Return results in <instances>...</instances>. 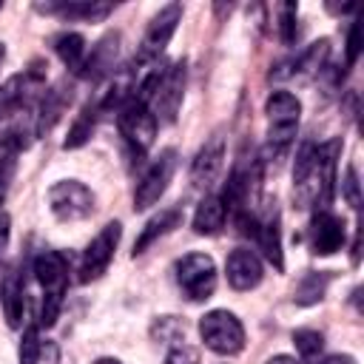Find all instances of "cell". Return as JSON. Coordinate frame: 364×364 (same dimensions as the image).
<instances>
[{
	"mask_svg": "<svg viewBox=\"0 0 364 364\" xmlns=\"http://www.w3.org/2000/svg\"><path fill=\"white\" fill-rule=\"evenodd\" d=\"M34 276L43 284V310H40V324L51 327L60 316L63 296L68 287V259L60 250H43L34 256Z\"/></svg>",
	"mask_w": 364,
	"mask_h": 364,
	"instance_id": "cell-1",
	"label": "cell"
},
{
	"mask_svg": "<svg viewBox=\"0 0 364 364\" xmlns=\"http://www.w3.org/2000/svg\"><path fill=\"white\" fill-rule=\"evenodd\" d=\"M264 114H267V145L276 156H282L296 139L301 102L290 91H273L264 102Z\"/></svg>",
	"mask_w": 364,
	"mask_h": 364,
	"instance_id": "cell-2",
	"label": "cell"
},
{
	"mask_svg": "<svg viewBox=\"0 0 364 364\" xmlns=\"http://www.w3.org/2000/svg\"><path fill=\"white\" fill-rule=\"evenodd\" d=\"M199 336L216 355H236L245 347V327L230 310H210L199 318Z\"/></svg>",
	"mask_w": 364,
	"mask_h": 364,
	"instance_id": "cell-3",
	"label": "cell"
},
{
	"mask_svg": "<svg viewBox=\"0 0 364 364\" xmlns=\"http://www.w3.org/2000/svg\"><path fill=\"white\" fill-rule=\"evenodd\" d=\"M117 125H119L122 139H125L136 154H145V151L154 145V136H156V117H154L151 105L142 102L139 97H131V100L117 111Z\"/></svg>",
	"mask_w": 364,
	"mask_h": 364,
	"instance_id": "cell-4",
	"label": "cell"
},
{
	"mask_svg": "<svg viewBox=\"0 0 364 364\" xmlns=\"http://www.w3.org/2000/svg\"><path fill=\"white\" fill-rule=\"evenodd\" d=\"M176 284L191 301H205L216 290V264L208 253H188L176 262Z\"/></svg>",
	"mask_w": 364,
	"mask_h": 364,
	"instance_id": "cell-5",
	"label": "cell"
},
{
	"mask_svg": "<svg viewBox=\"0 0 364 364\" xmlns=\"http://www.w3.org/2000/svg\"><path fill=\"white\" fill-rule=\"evenodd\" d=\"M48 208L60 222H80L94 213V193L80 179H60L48 188Z\"/></svg>",
	"mask_w": 364,
	"mask_h": 364,
	"instance_id": "cell-6",
	"label": "cell"
},
{
	"mask_svg": "<svg viewBox=\"0 0 364 364\" xmlns=\"http://www.w3.org/2000/svg\"><path fill=\"white\" fill-rule=\"evenodd\" d=\"M182 97H185V60L162 68L148 105H151V111L159 122H173L176 114H179Z\"/></svg>",
	"mask_w": 364,
	"mask_h": 364,
	"instance_id": "cell-7",
	"label": "cell"
},
{
	"mask_svg": "<svg viewBox=\"0 0 364 364\" xmlns=\"http://www.w3.org/2000/svg\"><path fill=\"white\" fill-rule=\"evenodd\" d=\"M239 225H242V233L253 236V242L259 245V250L264 253V259L282 270L284 267V259H282V228H279V210H276V202L273 208L264 210V216H247L242 213L239 216Z\"/></svg>",
	"mask_w": 364,
	"mask_h": 364,
	"instance_id": "cell-8",
	"label": "cell"
},
{
	"mask_svg": "<svg viewBox=\"0 0 364 364\" xmlns=\"http://www.w3.org/2000/svg\"><path fill=\"white\" fill-rule=\"evenodd\" d=\"M173 171H176V151H173V148H165V151L148 165V171L142 173V179L136 182L134 208H136V210H148L151 205H156L159 196L168 191V182L173 179Z\"/></svg>",
	"mask_w": 364,
	"mask_h": 364,
	"instance_id": "cell-9",
	"label": "cell"
},
{
	"mask_svg": "<svg viewBox=\"0 0 364 364\" xmlns=\"http://www.w3.org/2000/svg\"><path fill=\"white\" fill-rule=\"evenodd\" d=\"M119 236H122V225L119 222H108L91 239V245L85 247L82 262H80V282H94V279H100L108 270V264H111V259L117 253Z\"/></svg>",
	"mask_w": 364,
	"mask_h": 364,
	"instance_id": "cell-10",
	"label": "cell"
},
{
	"mask_svg": "<svg viewBox=\"0 0 364 364\" xmlns=\"http://www.w3.org/2000/svg\"><path fill=\"white\" fill-rule=\"evenodd\" d=\"M179 20H182V6H179V3L162 6V9L151 17V23H148V28H145V34H142L136 63H145V60L159 57V54L165 51V46L171 43V37H173Z\"/></svg>",
	"mask_w": 364,
	"mask_h": 364,
	"instance_id": "cell-11",
	"label": "cell"
},
{
	"mask_svg": "<svg viewBox=\"0 0 364 364\" xmlns=\"http://www.w3.org/2000/svg\"><path fill=\"white\" fill-rule=\"evenodd\" d=\"M222 162H225V136L222 134H213L193 156L191 162V182L193 188H210L222 171Z\"/></svg>",
	"mask_w": 364,
	"mask_h": 364,
	"instance_id": "cell-12",
	"label": "cell"
},
{
	"mask_svg": "<svg viewBox=\"0 0 364 364\" xmlns=\"http://www.w3.org/2000/svg\"><path fill=\"white\" fill-rule=\"evenodd\" d=\"M225 273H228V284H230L233 290H239V293L259 287V282H262V276H264L262 259H259L253 250H247V247H236V250L228 256Z\"/></svg>",
	"mask_w": 364,
	"mask_h": 364,
	"instance_id": "cell-13",
	"label": "cell"
},
{
	"mask_svg": "<svg viewBox=\"0 0 364 364\" xmlns=\"http://www.w3.org/2000/svg\"><path fill=\"white\" fill-rule=\"evenodd\" d=\"M344 245V222L330 213L327 208H321L313 222H310V247L316 256H330L336 250H341Z\"/></svg>",
	"mask_w": 364,
	"mask_h": 364,
	"instance_id": "cell-14",
	"label": "cell"
},
{
	"mask_svg": "<svg viewBox=\"0 0 364 364\" xmlns=\"http://www.w3.org/2000/svg\"><path fill=\"white\" fill-rule=\"evenodd\" d=\"M111 3H100V0H54V3H37V11L43 14H54L63 20H85V23H97L105 20L111 14Z\"/></svg>",
	"mask_w": 364,
	"mask_h": 364,
	"instance_id": "cell-15",
	"label": "cell"
},
{
	"mask_svg": "<svg viewBox=\"0 0 364 364\" xmlns=\"http://www.w3.org/2000/svg\"><path fill=\"white\" fill-rule=\"evenodd\" d=\"M119 54V34L108 31L105 37L97 40V46H91V54H85V63L80 68V74L85 80H102L105 74H111L114 63Z\"/></svg>",
	"mask_w": 364,
	"mask_h": 364,
	"instance_id": "cell-16",
	"label": "cell"
},
{
	"mask_svg": "<svg viewBox=\"0 0 364 364\" xmlns=\"http://www.w3.org/2000/svg\"><path fill=\"white\" fill-rule=\"evenodd\" d=\"M0 299H3V313H6L9 327H20L23 324V313H26V282H23L20 270H9L6 273Z\"/></svg>",
	"mask_w": 364,
	"mask_h": 364,
	"instance_id": "cell-17",
	"label": "cell"
},
{
	"mask_svg": "<svg viewBox=\"0 0 364 364\" xmlns=\"http://www.w3.org/2000/svg\"><path fill=\"white\" fill-rule=\"evenodd\" d=\"M179 222H182V210H179V208H165V210L154 213V216L145 222V228L139 230L136 242H134V256L145 253L159 236H165V233H171L173 228H179Z\"/></svg>",
	"mask_w": 364,
	"mask_h": 364,
	"instance_id": "cell-18",
	"label": "cell"
},
{
	"mask_svg": "<svg viewBox=\"0 0 364 364\" xmlns=\"http://www.w3.org/2000/svg\"><path fill=\"white\" fill-rule=\"evenodd\" d=\"M225 219H228V208L219 196H205L193 213V233L199 236H213L225 228Z\"/></svg>",
	"mask_w": 364,
	"mask_h": 364,
	"instance_id": "cell-19",
	"label": "cell"
},
{
	"mask_svg": "<svg viewBox=\"0 0 364 364\" xmlns=\"http://www.w3.org/2000/svg\"><path fill=\"white\" fill-rule=\"evenodd\" d=\"M51 46H54L57 57L63 60V65L80 74V68H82V63H85V40H82L77 31H63V34H57V37L51 40Z\"/></svg>",
	"mask_w": 364,
	"mask_h": 364,
	"instance_id": "cell-20",
	"label": "cell"
},
{
	"mask_svg": "<svg viewBox=\"0 0 364 364\" xmlns=\"http://www.w3.org/2000/svg\"><path fill=\"white\" fill-rule=\"evenodd\" d=\"M327 54H330V40H327V37L310 43V46L304 48V54L293 63V74H296V77H316V74H321Z\"/></svg>",
	"mask_w": 364,
	"mask_h": 364,
	"instance_id": "cell-21",
	"label": "cell"
},
{
	"mask_svg": "<svg viewBox=\"0 0 364 364\" xmlns=\"http://www.w3.org/2000/svg\"><path fill=\"white\" fill-rule=\"evenodd\" d=\"M327 284H330V273H307V276L299 282V287H296V296H293L296 304L307 307V304L321 301L324 293H327Z\"/></svg>",
	"mask_w": 364,
	"mask_h": 364,
	"instance_id": "cell-22",
	"label": "cell"
},
{
	"mask_svg": "<svg viewBox=\"0 0 364 364\" xmlns=\"http://www.w3.org/2000/svg\"><path fill=\"white\" fill-rule=\"evenodd\" d=\"M97 111H100V105H85V108L80 111V117L74 119V125H71V131H68V136H65L63 148H80V145H85V142H88V136L94 134Z\"/></svg>",
	"mask_w": 364,
	"mask_h": 364,
	"instance_id": "cell-23",
	"label": "cell"
},
{
	"mask_svg": "<svg viewBox=\"0 0 364 364\" xmlns=\"http://www.w3.org/2000/svg\"><path fill=\"white\" fill-rule=\"evenodd\" d=\"M17 154H20V148L3 134V136H0V202H3V196H6V191H9L11 176H14Z\"/></svg>",
	"mask_w": 364,
	"mask_h": 364,
	"instance_id": "cell-24",
	"label": "cell"
},
{
	"mask_svg": "<svg viewBox=\"0 0 364 364\" xmlns=\"http://www.w3.org/2000/svg\"><path fill=\"white\" fill-rule=\"evenodd\" d=\"M40 353H43L40 327H37V324H28V327L23 330V338H20V350H17V358H20V364H40Z\"/></svg>",
	"mask_w": 364,
	"mask_h": 364,
	"instance_id": "cell-25",
	"label": "cell"
},
{
	"mask_svg": "<svg viewBox=\"0 0 364 364\" xmlns=\"http://www.w3.org/2000/svg\"><path fill=\"white\" fill-rule=\"evenodd\" d=\"M276 11H279V23H276V26H279V40H282L284 46L296 43V34H299V26H296L299 6H296V3H279Z\"/></svg>",
	"mask_w": 364,
	"mask_h": 364,
	"instance_id": "cell-26",
	"label": "cell"
},
{
	"mask_svg": "<svg viewBox=\"0 0 364 364\" xmlns=\"http://www.w3.org/2000/svg\"><path fill=\"white\" fill-rule=\"evenodd\" d=\"M293 344H296V353L301 355V358H316L318 353H321V347H324V336L318 333V330H310V327H301V330H296L293 333Z\"/></svg>",
	"mask_w": 364,
	"mask_h": 364,
	"instance_id": "cell-27",
	"label": "cell"
},
{
	"mask_svg": "<svg viewBox=\"0 0 364 364\" xmlns=\"http://www.w3.org/2000/svg\"><path fill=\"white\" fill-rule=\"evenodd\" d=\"M151 336L159 341H179V338H185V321H179L176 316H162L154 321Z\"/></svg>",
	"mask_w": 364,
	"mask_h": 364,
	"instance_id": "cell-28",
	"label": "cell"
},
{
	"mask_svg": "<svg viewBox=\"0 0 364 364\" xmlns=\"http://www.w3.org/2000/svg\"><path fill=\"white\" fill-rule=\"evenodd\" d=\"M165 364H199V350L191 344H173L165 355Z\"/></svg>",
	"mask_w": 364,
	"mask_h": 364,
	"instance_id": "cell-29",
	"label": "cell"
},
{
	"mask_svg": "<svg viewBox=\"0 0 364 364\" xmlns=\"http://www.w3.org/2000/svg\"><path fill=\"white\" fill-rule=\"evenodd\" d=\"M341 193H344V199L353 205V208H361V191H358V173H355V168L353 165H347V171H344V182H341Z\"/></svg>",
	"mask_w": 364,
	"mask_h": 364,
	"instance_id": "cell-30",
	"label": "cell"
},
{
	"mask_svg": "<svg viewBox=\"0 0 364 364\" xmlns=\"http://www.w3.org/2000/svg\"><path fill=\"white\" fill-rule=\"evenodd\" d=\"M358 54H361V26L350 23V31H347V65H355Z\"/></svg>",
	"mask_w": 364,
	"mask_h": 364,
	"instance_id": "cell-31",
	"label": "cell"
},
{
	"mask_svg": "<svg viewBox=\"0 0 364 364\" xmlns=\"http://www.w3.org/2000/svg\"><path fill=\"white\" fill-rule=\"evenodd\" d=\"M9 230H11V219H9L6 210H0V253H3L6 245H9Z\"/></svg>",
	"mask_w": 364,
	"mask_h": 364,
	"instance_id": "cell-32",
	"label": "cell"
},
{
	"mask_svg": "<svg viewBox=\"0 0 364 364\" xmlns=\"http://www.w3.org/2000/svg\"><path fill=\"white\" fill-rule=\"evenodd\" d=\"M321 364H355L353 355H327Z\"/></svg>",
	"mask_w": 364,
	"mask_h": 364,
	"instance_id": "cell-33",
	"label": "cell"
},
{
	"mask_svg": "<svg viewBox=\"0 0 364 364\" xmlns=\"http://www.w3.org/2000/svg\"><path fill=\"white\" fill-rule=\"evenodd\" d=\"M264 364H299V361L290 358V355H273V358H267Z\"/></svg>",
	"mask_w": 364,
	"mask_h": 364,
	"instance_id": "cell-34",
	"label": "cell"
},
{
	"mask_svg": "<svg viewBox=\"0 0 364 364\" xmlns=\"http://www.w3.org/2000/svg\"><path fill=\"white\" fill-rule=\"evenodd\" d=\"M91 364H122V361H117V358H97V361H91Z\"/></svg>",
	"mask_w": 364,
	"mask_h": 364,
	"instance_id": "cell-35",
	"label": "cell"
},
{
	"mask_svg": "<svg viewBox=\"0 0 364 364\" xmlns=\"http://www.w3.org/2000/svg\"><path fill=\"white\" fill-rule=\"evenodd\" d=\"M3 63H6V46L0 43V65H3Z\"/></svg>",
	"mask_w": 364,
	"mask_h": 364,
	"instance_id": "cell-36",
	"label": "cell"
}]
</instances>
